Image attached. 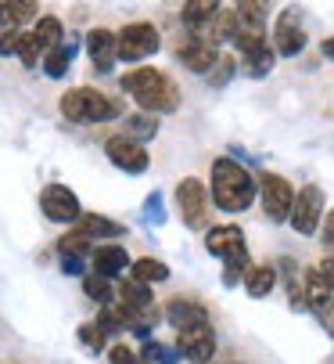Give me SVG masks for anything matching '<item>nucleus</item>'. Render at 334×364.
<instances>
[{
  "instance_id": "obj_1",
  "label": "nucleus",
  "mask_w": 334,
  "mask_h": 364,
  "mask_svg": "<svg viewBox=\"0 0 334 364\" xmlns=\"http://www.w3.org/2000/svg\"><path fill=\"white\" fill-rule=\"evenodd\" d=\"M208 195L219 213H248L259 198V177L227 155H216L208 166Z\"/></svg>"
},
{
  "instance_id": "obj_2",
  "label": "nucleus",
  "mask_w": 334,
  "mask_h": 364,
  "mask_svg": "<svg viewBox=\"0 0 334 364\" xmlns=\"http://www.w3.org/2000/svg\"><path fill=\"white\" fill-rule=\"evenodd\" d=\"M119 90L130 94L137 101L140 112H151V116H169L180 109V87L169 73H162L155 65H137L130 73L119 76Z\"/></svg>"
},
{
  "instance_id": "obj_3",
  "label": "nucleus",
  "mask_w": 334,
  "mask_h": 364,
  "mask_svg": "<svg viewBox=\"0 0 334 364\" xmlns=\"http://www.w3.org/2000/svg\"><path fill=\"white\" fill-rule=\"evenodd\" d=\"M58 112L69 123H111V119H123L126 105L119 97L97 90V87H72V90L62 94Z\"/></svg>"
},
{
  "instance_id": "obj_4",
  "label": "nucleus",
  "mask_w": 334,
  "mask_h": 364,
  "mask_svg": "<svg viewBox=\"0 0 334 364\" xmlns=\"http://www.w3.org/2000/svg\"><path fill=\"white\" fill-rule=\"evenodd\" d=\"M269 43L277 50V58H299L306 50L309 33H306V15L299 4H288L284 11H277V18L269 26Z\"/></svg>"
},
{
  "instance_id": "obj_5",
  "label": "nucleus",
  "mask_w": 334,
  "mask_h": 364,
  "mask_svg": "<svg viewBox=\"0 0 334 364\" xmlns=\"http://www.w3.org/2000/svg\"><path fill=\"white\" fill-rule=\"evenodd\" d=\"M259 205L266 220L273 224H284L291 217V205H295V188L284 173H273V170H262L259 173Z\"/></svg>"
},
{
  "instance_id": "obj_6",
  "label": "nucleus",
  "mask_w": 334,
  "mask_h": 364,
  "mask_svg": "<svg viewBox=\"0 0 334 364\" xmlns=\"http://www.w3.org/2000/svg\"><path fill=\"white\" fill-rule=\"evenodd\" d=\"M177 210H180V220L184 228L191 231H201L208 224V210H212V195H208V184H201L198 177H180L177 181Z\"/></svg>"
},
{
  "instance_id": "obj_7",
  "label": "nucleus",
  "mask_w": 334,
  "mask_h": 364,
  "mask_svg": "<svg viewBox=\"0 0 334 364\" xmlns=\"http://www.w3.org/2000/svg\"><path fill=\"white\" fill-rule=\"evenodd\" d=\"M323 213H327V205H323V188L320 184H302L295 191V205H291V231L302 235V238H313L323 224Z\"/></svg>"
},
{
  "instance_id": "obj_8",
  "label": "nucleus",
  "mask_w": 334,
  "mask_h": 364,
  "mask_svg": "<svg viewBox=\"0 0 334 364\" xmlns=\"http://www.w3.org/2000/svg\"><path fill=\"white\" fill-rule=\"evenodd\" d=\"M116 36H119V62H126V65H137V62L158 55V47H162V33L151 22H126Z\"/></svg>"
},
{
  "instance_id": "obj_9",
  "label": "nucleus",
  "mask_w": 334,
  "mask_h": 364,
  "mask_svg": "<svg viewBox=\"0 0 334 364\" xmlns=\"http://www.w3.org/2000/svg\"><path fill=\"white\" fill-rule=\"evenodd\" d=\"M104 155H108L111 166L123 170V173H130V177H140V173H147V166H151L147 148H144L140 141L126 137V134H111V137L104 141Z\"/></svg>"
},
{
  "instance_id": "obj_10",
  "label": "nucleus",
  "mask_w": 334,
  "mask_h": 364,
  "mask_svg": "<svg viewBox=\"0 0 334 364\" xmlns=\"http://www.w3.org/2000/svg\"><path fill=\"white\" fill-rule=\"evenodd\" d=\"M40 210L50 224H69V228L83 217V205L69 184H47L40 191Z\"/></svg>"
},
{
  "instance_id": "obj_11",
  "label": "nucleus",
  "mask_w": 334,
  "mask_h": 364,
  "mask_svg": "<svg viewBox=\"0 0 334 364\" xmlns=\"http://www.w3.org/2000/svg\"><path fill=\"white\" fill-rule=\"evenodd\" d=\"M173 55H177V62H180L187 73H194V76H208L212 65H216V58H219V47L208 43V36L191 33V36H184V40L177 43Z\"/></svg>"
},
{
  "instance_id": "obj_12",
  "label": "nucleus",
  "mask_w": 334,
  "mask_h": 364,
  "mask_svg": "<svg viewBox=\"0 0 334 364\" xmlns=\"http://www.w3.org/2000/svg\"><path fill=\"white\" fill-rule=\"evenodd\" d=\"M177 350L191 364H208L216 357V328H212V321H201V325H191V328L177 332Z\"/></svg>"
},
{
  "instance_id": "obj_13",
  "label": "nucleus",
  "mask_w": 334,
  "mask_h": 364,
  "mask_svg": "<svg viewBox=\"0 0 334 364\" xmlns=\"http://www.w3.org/2000/svg\"><path fill=\"white\" fill-rule=\"evenodd\" d=\"M205 252L216 256V259L248 256V242H245L241 224H216V228H208L205 231Z\"/></svg>"
},
{
  "instance_id": "obj_14",
  "label": "nucleus",
  "mask_w": 334,
  "mask_h": 364,
  "mask_svg": "<svg viewBox=\"0 0 334 364\" xmlns=\"http://www.w3.org/2000/svg\"><path fill=\"white\" fill-rule=\"evenodd\" d=\"M83 47H87V55H90L94 73L108 76L111 69H116V62H119V36L111 33V29H104V26L90 29L87 40H83Z\"/></svg>"
},
{
  "instance_id": "obj_15",
  "label": "nucleus",
  "mask_w": 334,
  "mask_h": 364,
  "mask_svg": "<svg viewBox=\"0 0 334 364\" xmlns=\"http://www.w3.org/2000/svg\"><path fill=\"white\" fill-rule=\"evenodd\" d=\"M130 252L123 249V245H116V242H104V245H97L94 252H90V271H97V274H104V278H123V274H130Z\"/></svg>"
},
{
  "instance_id": "obj_16",
  "label": "nucleus",
  "mask_w": 334,
  "mask_h": 364,
  "mask_svg": "<svg viewBox=\"0 0 334 364\" xmlns=\"http://www.w3.org/2000/svg\"><path fill=\"white\" fill-rule=\"evenodd\" d=\"M162 318L169 321L177 332H184V328H191V325L208 321V310H205V303H198L194 296H173L169 303H165Z\"/></svg>"
},
{
  "instance_id": "obj_17",
  "label": "nucleus",
  "mask_w": 334,
  "mask_h": 364,
  "mask_svg": "<svg viewBox=\"0 0 334 364\" xmlns=\"http://www.w3.org/2000/svg\"><path fill=\"white\" fill-rule=\"evenodd\" d=\"M302 296H306V310H313L320 318L334 306V289L320 278L316 267H302Z\"/></svg>"
},
{
  "instance_id": "obj_18",
  "label": "nucleus",
  "mask_w": 334,
  "mask_h": 364,
  "mask_svg": "<svg viewBox=\"0 0 334 364\" xmlns=\"http://www.w3.org/2000/svg\"><path fill=\"white\" fill-rule=\"evenodd\" d=\"M76 55H79V36H65L58 47H50L47 55H43L40 69H43L50 80H62V76H69V69H72Z\"/></svg>"
},
{
  "instance_id": "obj_19",
  "label": "nucleus",
  "mask_w": 334,
  "mask_h": 364,
  "mask_svg": "<svg viewBox=\"0 0 334 364\" xmlns=\"http://www.w3.org/2000/svg\"><path fill=\"white\" fill-rule=\"evenodd\" d=\"M219 11H223V0H184L180 22H184L191 33H205Z\"/></svg>"
},
{
  "instance_id": "obj_20",
  "label": "nucleus",
  "mask_w": 334,
  "mask_h": 364,
  "mask_svg": "<svg viewBox=\"0 0 334 364\" xmlns=\"http://www.w3.org/2000/svg\"><path fill=\"white\" fill-rule=\"evenodd\" d=\"M72 228H79V231L90 235L94 242H111V238H123V235H126V224L111 220V217H104V213H87V210H83V217H79Z\"/></svg>"
},
{
  "instance_id": "obj_21",
  "label": "nucleus",
  "mask_w": 334,
  "mask_h": 364,
  "mask_svg": "<svg viewBox=\"0 0 334 364\" xmlns=\"http://www.w3.org/2000/svg\"><path fill=\"white\" fill-rule=\"evenodd\" d=\"M238 33H241V15H238L234 8H223L201 36H208V43L223 47V43H234V40H238Z\"/></svg>"
},
{
  "instance_id": "obj_22",
  "label": "nucleus",
  "mask_w": 334,
  "mask_h": 364,
  "mask_svg": "<svg viewBox=\"0 0 334 364\" xmlns=\"http://www.w3.org/2000/svg\"><path fill=\"white\" fill-rule=\"evenodd\" d=\"M241 285H245V292H248L252 299H266V296L277 289V267H273V264H252Z\"/></svg>"
},
{
  "instance_id": "obj_23",
  "label": "nucleus",
  "mask_w": 334,
  "mask_h": 364,
  "mask_svg": "<svg viewBox=\"0 0 334 364\" xmlns=\"http://www.w3.org/2000/svg\"><path fill=\"white\" fill-rule=\"evenodd\" d=\"M119 303L130 306V310H147V306H155L151 285H144V282H137L133 274H126V278L119 282Z\"/></svg>"
},
{
  "instance_id": "obj_24",
  "label": "nucleus",
  "mask_w": 334,
  "mask_h": 364,
  "mask_svg": "<svg viewBox=\"0 0 334 364\" xmlns=\"http://www.w3.org/2000/svg\"><path fill=\"white\" fill-rule=\"evenodd\" d=\"M83 292H87V299H94L97 306H108V303L119 299V289L111 285V278H104V274H97V271L83 274Z\"/></svg>"
},
{
  "instance_id": "obj_25",
  "label": "nucleus",
  "mask_w": 334,
  "mask_h": 364,
  "mask_svg": "<svg viewBox=\"0 0 334 364\" xmlns=\"http://www.w3.org/2000/svg\"><path fill=\"white\" fill-rule=\"evenodd\" d=\"M130 274L144 285H158V282H169V267L162 264V259L155 256H137L133 264H130Z\"/></svg>"
},
{
  "instance_id": "obj_26",
  "label": "nucleus",
  "mask_w": 334,
  "mask_h": 364,
  "mask_svg": "<svg viewBox=\"0 0 334 364\" xmlns=\"http://www.w3.org/2000/svg\"><path fill=\"white\" fill-rule=\"evenodd\" d=\"M234 11L241 15L245 26L266 29L269 26V15H273V0H234Z\"/></svg>"
},
{
  "instance_id": "obj_27",
  "label": "nucleus",
  "mask_w": 334,
  "mask_h": 364,
  "mask_svg": "<svg viewBox=\"0 0 334 364\" xmlns=\"http://www.w3.org/2000/svg\"><path fill=\"white\" fill-rule=\"evenodd\" d=\"M33 36L43 43V55H47L50 47H58V43L65 40V26H62L58 15H40V18L33 22Z\"/></svg>"
},
{
  "instance_id": "obj_28",
  "label": "nucleus",
  "mask_w": 334,
  "mask_h": 364,
  "mask_svg": "<svg viewBox=\"0 0 334 364\" xmlns=\"http://www.w3.org/2000/svg\"><path fill=\"white\" fill-rule=\"evenodd\" d=\"M123 134L144 144V141H151V137L158 134V116H151V112H133V116L123 119Z\"/></svg>"
},
{
  "instance_id": "obj_29",
  "label": "nucleus",
  "mask_w": 334,
  "mask_h": 364,
  "mask_svg": "<svg viewBox=\"0 0 334 364\" xmlns=\"http://www.w3.org/2000/svg\"><path fill=\"white\" fill-rule=\"evenodd\" d=\"M241 73V62H238V55H223V50H219V58H216V65H212V73L205 76L208 80V87H227L234 76Z\"/></svg>"
},
{
  "instance_id": "obj_30",
  "label": "nucleus",
  "mask_w": 334,
  "mask_h": 364,
  "mask_svg": "<svg viewBox=\"0 0 334 364\" xmlns=\"http://www.w3.org/2000/svg\"><path fill=\"white\" fill-rule=\"evenodd\" d=\"M90 252H94V238L83 235L79 228H69L58 238V256H90Z\"/></svg>"
},
{
  "instance_id": "obj_31",
  "label": "nucleus",
  "mask_w": 334,
  "mask_h": 364,
  "mask_svg": "<svg viewBox=\"0 0 334 364\" xmlns=\"http://www.w3.org/2000/svg\"><path fill=\"white\" fill-rule=\"evenodd\" d=\"M4 4H8L11 26H18V29H26L40 18V0H4Z\"/></svg>"
},
{
  "instance_id": "obj_32",
  "label": "nucleus",
  "mask_w": 334,
  "mask_h": 364,
  "mask_svg": "<svg viewBox=\"0 0 334 364\" xmlns=\"http://www.w3.org/2000/svg\"><path fill=\"white\" fill-rule=\"evenodd\" d=\"M140 353H144L147 364H180V350L169 346V343H158V339H147Z\"/></svg>"
},
{
  "instance_id": "obj_33",
  "label": "nucleus",
  "mask_w": 334,
  "mask_h": 364,
  "mask_svg": "<svg viewBox=\"0 0 334 364\" xmlns=\"http://www.w3.org/2000/svg\"><path fill=\"white\" fill-rule=\"evenodd\" d=\"M76 336H79V343H83L90 353H104V346H108V336H104V328H101L97 321H83V325L76 328Z\"/></svg>"
},
{
  "instance_id": "obj_34",
  "label": "nucleus",
  "mask_w": 334,
  "mask_h": 364,
  "mask_svg": "<svg viewBox=\"0 0 334 364\" xmlns=\"http://www.w3.org/2000/svg\"><path fill=\"white\" fill-rule=\"evenodd\" d=\"M18 62L26 65V69H40V62H43V43L33 36V29L29 33H22V47H18Z\"/></svg>"
},
{
  "instance_id": "obj_35",
  "label": "nucleus",
  "mask_w": 334,
  "mask_h": 364,
  "mask_svg": "<svg viewBox=\"0 0 334 364\" xmlns=\"http://www.w3.org/2000/svg\"><path fill=\"white\" fill-rule=\"evenodd\" d=\"M22 33L18 26H8L0 29V58H18V47H22Z\"/></svg>"
},
{
  "instance_id": "obj_36",
  "label": "nucleus",
  "mask_w": 334,
  "mask_h": 364,
  "mask_svg": "<svg viewBox=\"0 0 334 364\" xmlns=\"http://www.w3.org/2000/svg\"><path fill=\"white\" fill-rule=\"evenodd\" d=\"M108 360L111 364H147L140 350L126 346V343H116V346H108Z\"/></svg>"
},
{
  "instance_id": "obj_37",
  "label": "nucleus",
  "mask_w": 334,
  "mask_h": 364,
  "mask_svg": "<svg viewBox=\"0 0 334 364\" xmlns=\"http://www.w3.org/2000/svg\"><path fill=\"white\" fill-rule=\"evenodd\" d=\"M144 210H147V220H151V224H162V220H165V202H162V191H151V195H147Z\"/></svg>"
},
{
  "instance_id": "obj_38",
  "label": "nucleus",
  "mask_w": 334,
  "mask_h": 364,
  "mask_svg": "<svg viewBox=\"0 0 334 364\" xmlns=\"http://www.w3.org/2000/svg\"><path fill=\"white\" fill-rule=\"evenodd\" d=\"M62 274H69V278H83V274H87L83 256H62Z\"/></svg>"
},
{
  "instance_id": "obj_39",
  "label": "nucleus",
  "mask_w": 334,
  "mask_h": 364,
  "mask_svg": "<svg viewBox=\"0 0 334 364\" xmlns=\"http://www.w3.org/2000/svg\"><path fill=\"white\" fill-rule=\"evenodd\" d=\"M320 242L334 252V210H327V213H323V224H320Z\"/></svg>"
},
{
  "instance_id": "obj_40",
  "label": "nucleus",
  "mask_w": 334,
  "mask_h": 364,
  "mask_svg": "<svg viewBox=\"0 0 334 364\" xmlns=\"http://www.w3.org/2000/svg\"><path fill=\"white\" fill-rule=\"evenodd\" d=\"M316 271H320V278L334 289V252H327L323 259H320V264H316Z\"/></svg>"
},
{
  "instance_id": "obj_41",
  "label": "nucleus",
  "mask_w": 334,
  "mask_h": 364,
  "mask_svg": "<svg viewBox=\"0 0 334 364\" xmlns=\"http://www.w3.org/2000/svg\"><path fill=\"white\" fill-rule=\"evenodd\" d=\"M320 55H323L327 62H334V36H327V40H320Z\"/></svg>"
},
{
  "instance_id": "obj_42",
  "label": "nucleus",
  "mask_w": 334,
  "mask_h": 364,
  "mask_svg": "<svg viewBox=\"0 0 334 364\" xmlns=\"http://www.w3.org/2000/svg\"><path fill=\"white\" fill-rule=\"evenodd\" d=\"M323 325H327V336L334 339V306L327 310V314H323Z\"/></svg>"
},
{
  "instance_id": "obj_43",
  "label": "nucleus",
  "mask_w": 334,
  "mask_h": 364,
  "mask_svg": "<svg viewBox=\"0 0 334 364\" xmlns=\"http://www.w3.org/2000/svg\"><path fill=\"white\" fill-rule=\"evenodd\" d=\"M8 26H11V18H8V4L0 0V29H8Z\"/></svg>"
},
{
  "instance_id": "obj_44",
  "label": "nucleus",
  "mask_w": 334,
  "mask_h": 364,
  "mask_svg": "<svg viewBox=\"0 0 334 364\" xmlns=\"http://www.w3.org/2000/svg\"><path fill=\"white\" fill-rule=\"evenodd\" d=\"M227 364H238V360H227Z\"/></svg>"
}]
</instances>
